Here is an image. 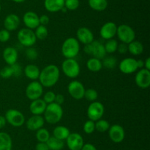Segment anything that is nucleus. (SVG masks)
<instances>
[{"instance_id": "obj_1", "label": "nucleus", "mask_w": 150, "mask_h": 150, "mask_svg": "<svg viewBox=\"0 0 150 150\" xmlns=\"http://www.w3.org/2000/svg\"><path fill=\"white\" fill-rule=\"evenodd\" d=\"M59 69L56 65L51 64L45 66L42 71H40L38 79L42 87L51 88L57 84L59 79Z\"/></svg>"}, {"instance_id": "obj_2", "label": "nucleus", "mask_w": 150, "mask_h": 150, "mask_svg": "<svg viewBox=\"0 0 150 150\" xmlns=\"http://www.w3.org/2000/svg\"><path fill=\"white\" fill-rule=\"evenodd\" d=\"M44 119L51 124H56L61 121L63 116V109L62 105L55 102L48 104L44 111Z\"/></svg>"}, {"instance_id": "obj_3", "label": "nucleus", "mask_w": 150, "mask_h": 150, "mask_svg": "<svg viewBox=\"0 0 150 150\" xmlns=\"http://www.w3.org/2000/svg\"><path fill=\"white\" fill-rule=\"evenodd\" d=\"M80 51V43L76 38H68L63 42L62 54L66 59L75 58Z\"/></svg>"}, {"instance_id": "obj_4", "label": "nucleus", "mask_w": 150, "mask_h": 150, "mask_svg": "<svg viewBox=\"0 0 150 150\" xmlns=\"http://www.w3.org/2000/svg\"><path fill=\"white\" fill-rule=\"evenodd\" d=\"M62 69L66 76L71 79L76 78L80 74V66L75 58L65 59L62 64Z\"/></svg>"}, {"instance_id": "obj_5", "label": "nucleus", "mask_w": 150, "mask_h": 150, "mask_svg": "<svg viewBox=\"0 0 150 150\" xmlns=\"http://www.w3.org/2000/svg\"><path fill=\"white\" fill-rule=\"evenodd\" d=\"M18 40L22 46L30 47L35 45L37 41L35 32L29 28H22L18 31L17 35Z\"/></svg>"}, {"instance_id": "obj_6", "label": "nucleus", "mask_w": 150, "mask_h": 150, "mask_svg": "<svg viewBox=\"0 0 150 150\" xmlns=\"http://www.w3.org/2000/svg\"><path fill=\"white\" fill-rule=\"evenodd\" d=\"M117 35L122 43L130 44L136 38V33L133 28L127 24H121L117 26Z\"/></svg>"}, {"instance_id": "obj_7", "label": "nucleus", "mask_w": 150, "mask_h": 150, "mask_svg": "<svg viewBox=\"0 0 150 150\" xmlns=\"http://www.w3.org/2000/svg\"><path fill=\"white\" fill-rule=\"evenodd\" d=\"M6 121L15 127H19L25 123V116L23 113L16 109H10L5 113Z\"/></svg>"}, {"instance_id": "obj_8", "label": "nucleus", "mask_w": 150, "mask_h": 150, "mask_svg": "<svg viewBox=\"0 0 150 150\" xmlns=\"http://www.w3.org/2000/svg\"><path fill=\"white\" fill-rule=\"evenodd\" d=\"M104 106L101 102L95 101L91 102L87 109V116L89 120L93 121L99 120L104 114Z\"/></svg>"}, {"instance_id": "obj_9", "label": "nucleus", "mask_w": 150, "mask_h": 150, "mask_svg": "<svg viewBox=\"0 0 150 150\" xmlns=\"http://www.w3.org/2000/svg\"><path fill=\"white\" fill-rule=\"evenodd\" d=\"M26 96L31 101L40 98L43 93V87L38 81H32L26 88Z\"/></svg>"}, {"instance_id": "obj_10", "label": "nucleus", "mask_w": 150, "mask_h": 150, "mask_svg": "<svg viewBox=\"0 0 150 150\" xmlns=\"http://www.w3.org/2000/svg\"><path fill=\"white\" fill-rule=\"evenodd\" d=\"M67 91H68L69 94L74 99L80 100L82 99L84 96L86 89L81 82L78 80H74L69 83L67 86Z\"/></svg>"}, {"instance_id": "obj_11", "label": "nucleus", "mask_w": 150, "mask_h": 150, "mask_svg": "<svg viewBox=\"0 0 150 150\" xmlns=\"http://www.w3.org/2000/svg\"><path fill=\"white\" fill-rule=\"evenodd\" d=\"M136 85L142 89H146L150 85V71L142 69L137 72L135 76Z\"/></svg>"}, {"instance_id": "obj_12", "label": "nucleus", "mask_w": 150, "mask_h": 150, "mask_svg": "<svg viewBox=\"0 0 150 150\" xmlns=\"http://www.w3.org/2000/svg\"><path fill=\"white\" fill-rule=\"evenodd\" d=\"M120 71L125 74H130L138 70L137 60L133 57H127L122 60L119 64Z\"/></svg>"}, {"instance_id": "obj_13", "label": "nucleus", "mask_w": 150, "mask_h": 150, "mask_svg": "<svg viewBox=\"0 0 150 150\" xmlns=\"http://www.w3.org/2000/svg\"><path fill=\"white\" fill-rule=\"evenodd\" d=\"M117 26L112 21H108L104 24L100 29V35L104 40H109L117 35Z\"/></svg>"}, {"instance_id": "obj_14", "label": "nucleus", "mask_w": 150, "mask_h": 150, "mask_svg": "<svg viewBox=\"0 0 150 150\" xmlns=\"http://www.w3.org/2000/svg\"><path fill=\"white\" fill-rule=\"evenodd\" d=\"M66 141L70 150H81L84 144L82 136L77 132L70 133Z\"/></svg>"}, {"instance_id": "obj_15", "label": "nucleus", "mask_w": 150, "mask_h": 150, "mask_svg": "<svg viewBox=\"0 0 150 150\" xmlns=\"http://www.w3.org/2000/svg\"><path fill=\"white\" fill-rule=\"evenodd\" d=\"M108 135L113 142L121 143L125 138V130L121 125L114 124L108 129Z\"/></svg>"}, {"instance_id": "obj_16", "label": "nucleus", "mask_w": 150, "mask_h": 150, "mask_svg": "<svg viewBox=\"0 0 150 150\" xmlns=\"http://www.w3.org/2000/svg\"><path fill=\"white\" fill-rule=\"evenodd\" d=\"M76 39L79 41V43L86 45V44H91L94 41L93 32L87 27H80L78 29L76 32Z\"/></svg>"}, {"instance_id": "obj_17", "label": "nucleus", "mask_w": 150, "mask_h": 150, "mask_svg": "<svg viewBox=\"0 0 150 150\" xmlns=\"http://www.w3.org/2000/svg\"><path fill=\"white\" fill-rule=\"evenodd\" d=\"M23 21L26 28L35 29L40 25L39 16L37 13L32 11H28L23 15Z\"/></svg>"}, {"instance_id": "obj_18", "label": "nucleus", "mask_w": 150, "mask_h": 150, "mask_svg": "<svg viewBox=\"0 0 150 150\" xmlns=\"http://www.w3.org/2000/svg\"><path fill=\"white\" fill-rule=\"evenodd\" d=\"M45 124V119L41 115H33L26 122V127L31 131H37L42 128Z\"/></svg>"}, {"instance_id": "obj_19", "label": "nucleus", "mask_w": 150, "mask_h": 150, "mask_svg": "<svg viewBox=\"0 0 150 150\" xmlns=\"http://www.w3.org/2000/svg\"><path fill=\"white\" fill-rule=\"evenodd\" d=\"M104 45L98 41H93L91 43V55L93 57L102 60L106 56Z\"/></svg>"}, {"instance_id": "obj_20", "label": "nucleus", "mask_w": 150, "mask_h": 150, "mask_svg": "<svg viewBox=\"0 0 150 150\" xmlns=\"http://www.w3.org/2000/svg\"><path fill=\"white\" fill-rule=\"evenodd\" d=\"M21 20L20 18L16 14H9L6 16L4 21V26L5 29L8 30L9 32L14 31L18 28L20 25Z\"/></svg>"}, {"instance_id": "obj_21", "label": "nucleus", "mask_w": 150, "mask_h": 150, "mask_svg": "<svg viewBox=\"0 0 150 150\" xmlns=\"http://www.w3.org/2000/svg\"><path fill=\"white\" fill-rule=\"evenodd\" d=\"M3 59L8 66H12L14 63H17L18 54L17 50L13 47H7L3 51Z\"/></svg>"}, {"instance_id": "obj_22", "label": "nucleus", "mask_w": 150, "mask_h": 150, "mask_svg": "<svg viewBox=\"0 0 150 150\" xmlns=\"http://www.w3.org/2000/svg\"><path fill=\"white\" fill-rule=\"evenodd\" d=\"M47 104L42 99H37L33 100L29 105V110L32 115H41L44 113Z\"/></svg>"}, {"instance_id": "obj_23", "label": "nucleus", "mask_w": 150, "mask_h": 150, "mask_svg": "<svg viewBox=\"0 0 150 150\" xmlns=\"http://www.w3.org/2000/svg\"><path fill=\"white\" fill-rule=\"evenodd\" d=\"M44 6L48 12L57 13L64 7V0H45Z\"/></svg>"}, {"instance_id": "obj_24", "label": "nucleus", "mask_w": 150, "mask_h": 150, "mask_svg": "<svg viewBox=\"0 0 150 150\" xmlns=\"http://www.w3.org/2000/svg\"><path fill=\"white\" fill-rule=\"evenodd\" d=\"M23 72H24V74L26 77L35 81L39 78L40 71L38 66H37L36 65L29 64L24 68Z\"/></svg>"}, {"instance_id": "obj_25", "label": "nucleus", "mask_w": 150, "mask_h": 150, "mask_svg": "<svg viewBox=\"0 0 150 150\" xmlns=\"http://www.w3.org/2000/svg\"><path fill=\"white\" fill-rule=\"evenodd\" d=\"M13 143L11 137L4 132H0V150H11Z\"/></svg>"}, {"instance_id": "obj_26", "label": "nucleus", "mask_w": 150, "mask_h": 150, "mask_svg": "<svg viewBox=\"0 0 150 150\" xmlns=\"http://www.w3.org/2000/svg\"><path fill=\"white\" fill-rule=\"evenodd\" d=\"M127 48H128L129 52L135 56L140 55L144 51L143 44L140 41H135V40L127 44Z\"/></svg>"}, {"instance_id": "obj_27", "label": "nucleus", "mask_w": 150, "mask_h": 150, "mask_svg": "<svg viewBox=\"0 0 150 150\" xmlns=\"http://www.w3.org/2000/svg\"><path fill=\"white\" fill-rule=\"evenodd\" d=\"M70 133V130L67 126L61 125V126H57V127L54 128L53 131V136L63 141V140L67 139Z\"/></svg>"}, {"instance_id": "obj_28", "label": "nucleus", "mask_w": 150, "mask_h": 150, "mask_svg": "<svg viewBox=\"0 0 150 150\" xmlns=\"http://www.w3.org/2000/svg\"><path fill=\"white\" fill-rule=\"evenodd\" d=\"M86 67L90 71L98 72L102 69L103 64L101 60H99L95 57H92L89 59L86 63Z\"/></svg>"}, {"instance_id": "obj_29", "label": "nucleus", "mask_w": 150, "mask_h": 150, "mask_svg": "<svg viewBox=\"0 0 150 150\" xmlns=\"http://www.w3.org/2000/svg\"><path fill=\"white\" fill-rule=\"evenodd\" d=\"M88 3L89 7L96 11H103L108 7L107 0H89Z\"/></svg>"}, {"instance_id": "obj_30", "label": "nucleus", "mask_w": 150, "mask_h": 150, "mask_svg": "<svg viewBox=\"0 0 150 150\" xmlns=\"http://www.w3.org/2000/svg\"><path fill=\"white\" fill-rule=\"evenodd\" d=\"M49 150H61L64 147V142L55 137H50L46 142Z\"/></svg>"}, {"instance_id": "obj_31", "label": "nucleus", "mask_w": 150, "mask_h": 150, "mask_svg": "<svg viewBox=\"0 0 150 150\" xmlns=\"http://www.w3.org/2000/svg\"><path fill=\"white\" fill-rule=\"evenodd\" d=\"M35 36H36L37 40H45L47 38L48 35V29L46 28V26H43V25L40 24L38 27L35 29Z\"/></svg>"}, {"instance_id": "obj_32", "label": "nucleus", "mask_w": 150, "mask_h": 150, "mask_svg": "<svg viewBox=\"0 0 150 150\" xmlns=\"http://www.w3.org/2000/svg\"><path fill=\"white\" fill-rule=\"evenodd\" d=\"M117 46H118V42L114 38L107 40L106 43L104 44L105 51L108 54H113L115 51H117Z\"/></svg>"}, {"instance_id": "obj_33", "label": "nucleus", "mask_w": 150, "mask_h": 150, "mask_svg": "<svg viewBox=\"0 0 150 150\" xmlns=\"http://www.w3.org/2000/svg\"><path fill=\"white\" fill-rule=\"evenodd\" d=\"M50 133L48 131V129L45 128H40L38 130H37L36 132V138L39 142L46 143L48 138H50Z\"/></svg>"}, {"instance_id": "obj_34", "label": "nucleus", "mask_w": 150, "mask_h": 150, "mask_svg": "<svg viewBox=\"0 0 150 150\" xmlns=\"http://www.w3.org/2000/svg\"><path fill=\"white\" fill-rule=\"evenodd\" d=\"M95 129L100 132H104L108 130L110 127L109 122L105 119H99V120L95 121Z\"/></svg>"}, {"instance_id": "obj_35", "label": "nucleus", "mask_w": 150, "mask_h": 150, "mask_svg": "<svg viewBox=\"0 0 150 150\" xmlns=\"http://www.w3.org/2000/svg\"><path fill=\"white\" fill-rule=\"evenodd\" d=\"M117 63V59L113 56L105 57L103 58V61L102 62L103 66L108 69H113L116 67Z\"/></svg>"}, {"instance_id": "obj_36", "label": "nucleus", "mask_w": 150, "mask_h": 150, "mask_svg": "<svg viewBox=\"0 0 150 150\" xmlns=\"http://www.w3.org/2000/svg\"><path fill=\"white\" fill-rule=\"evenodd\" d=\"M83 97L86 98L88 101H91V102L96 101L98 97V91L96 90L93 89V88H89V89L85 91L84 96Z\"/></svg>"}, {"instance_id": "obj_37", "label": "nucleus", "mask_w": 150, "mask_h": 150, "mask_svg": "<svg viewBox=\"0 0 150 150\" xmlns=\"http://www.w3.org/2000/svg\"><path fill=\"white\" fill-rule=\"evenodd\" d=\"M79 0H64V7L69 10H76L79 7Z\"/></svg>"}, {"instance_id": "obj_38", "label": "nucleus", "mask_w": 150, "mask_h": 150, "mask_svg": "<svg viewBox=\"0 0 150 150\" xmlns=\"http://www.w3.org/2000/svg\"><path fill=\"white\" fill-rule=\"evenodd\" d=\"M83 132L86 134H92L95 130V121L92 120L86 121L84 123L83 126Z\"/></svg>"}, {"instance_id": "obj_39", "label": "nucleus", "mask_w": 150, "mask_h": 150, "mask_svg": "<svg viewBox=\"0 0 150 150\" xmlns=\"http://www.w3.org/2000/svg\"><path fill=\"white\" fill-rule=\"evenodd\" d=\"M26 56L29 60H35L38 58V52L36 49L34 47H27V49L26 50Z\"/></svg>"}, {"instance_id": "obj_40", "label": "nucleus", "mask_w": 150, "mask_h": 150, "mask_svg": "<svg viewBox=\"0 0 150 150\" xmlns=\"http://www.w3.org/2000/svg\"><path fill=\"white\" fill-rule=\"evenodd\" d=\"M0 76L3 79H8L13 76V71L11 66H5L0 70Z\"/></svg>"}, {"instance_id": "obj_41", "label": "nucleus", "mask_w": 150, "mask_h": 150, "mask_svg": "<svg viewBox=\"0 0 150 150\" xmlns=\"http://www.w3.org/2000/svg\"><path fill=\"white\" fill-rule=\"evenodd\" d=\"M55 96V93L53 92V91H48V92H46L44 94L43 99H42L44 100V101H45L47 104H51V103L54 102Z\"/></svg>"}, {"instance_id": "obj_42", "label": "nucleus", "mask_w": 150, "mask_h": 150, "mask_svg": "<svg viewBox=\"0 0 150 150\" xmlns=\"http://www.w3.org/2000/svg\"><path fill=\"white\" fill-rule=\"evenodd\" d=\"M10 33L7 29H1L0 30V42L5 43L10 40Z\"/></svg>"}, {"instance_id": "obj_43", "label": "nucleus", "mask_w": 150, "mask_h": 150, "mask_svg": "<svg viewBox=\"0 0 150 150\" xmlns=\"http://www.w3.org/2000/svg\"><path fill=\"white\" fill-rule=\"evenodd\" d=\"M11 69L13 71V76H19L22 73V69L21 67V66L19 64H18L17 63H14L13 65H12Z\"/></svg>"}, {"instance_id": "obj_44", "label": "nucleus", "mask_w": 150, "mask_h": 150, "mask_svg": "<svg viewBox=\"0 0 150 150\" xmlns=\"http://www.w3.org/2000/svg\"><path fill=\"white\" fill-rule=\"evenodd\" d=\"M117 51H118L120 54H125L127 51H128L127 44H125V43L118 44V46H117Z\"/></svg>"}, {"instance_id": "obj_45", "label": "nucleus", "mask_w": 150, "mask_h": 150, "mask_svg": "<svg viewBox=\"0 0 150 150\" xmlns=\"http://www.w3.org/2000/svg\"><path fill=\"white\" fill-rule=\"evenodd\" d=\"M40 24L43 25V26H46L50 21V19L47 15H42L39 17Z\"/></svg>"}, {"instance_id": "obj_46", "label": "nucleus", "mask_w": 150, "mask_h": 150, "mask_svg": "<svg viewBox=\"0 0 150 150\" xmlns=\"http://www.w3.org/2000/svg\"><path fill=\"white\" fill-rule=\"evenodd\" d=\"M64 97L62 94H56L55 99H54V102L57 103V104H59V105H62V104L64 103Z\"/></svg>"}, {"instance_id": "obj_47", "label": "nucleus", "mask_w": 150, "mask_h": 150, "mask_svg": "<svg viewBox=\"0 0 150 150\" xmlns=\"http://www.w3.org/2000/svg\"><path fill=\"white\" fill-rule=\"evenodd\" d=\"M35 149L36 150H49L48 145L46 143L39 142L35 146Z\"/></svg>"}, {"instance_id": "obj_48", "label": "nucleus", "mask_w": 150, "mask_h": 150, "mask_svg": "<svg viewBox=\"0 0 150 150\" xmlns=\"http://www.w3.org/2000/svg\"><path fill=\"white\" fill-rule=\"evenodd\" d=\"M81 150H97L96 147L92 144H83V147Z\"/></svg>"}, {"instance_id": "obj_49", "label": "nucleus", "mask_w": 150, "mask_h": 150, "mask_svg": "<svg viewBox=\"0 0 150 150\" xmlns=\"http://www.w3.org/2000/svg\"><path fill=\"white\" fill-rule=\"evenodd\" d=\"M7 124V121L4 116H0V129H2L3 127H4Z\"/></svg>"}, {"instance_id": "obj_50", "label": "nucleus", "mask_w": 150, "mask_h": 150, "mask_svg": "<svg viewBox=\"0 0 150 150\" xmlns=\"http://www.w3.org/2000/svg\"><path fill=\"white\" fill-rule=\"evenodd\" d=\"M144 69H146V70L150 71V58L147 57V58L144 61Z\"/></svg>"}, {"instance_id": "obj_51", "label": "nucleus", "mask_w": 150, "mask_h": 150, "mask_svg": "<svg viewBox=\"0 0 150 150\" xmlns=\"http://www.w3.org/2000/svg\"><path fill=\"white\" fill-rule=\"evenodd\" d=\"M137 66L138 69H144V61L142 60H137Z\"/></svg>"}, {"instance_id": "obj_52", "label": "nucleus", "mask_w": 150, "mask_h": 150, "mask_svg": "<svg viewBox=\"0 0 150 150\" xmlns=\"http://www.w3.org/2000/svg\"><path fill=\"white\" fill-rule=\"evenodd\" d=\"M12 1H15V2L16 3H21V2H23V1H25L26 0H12Z\"/></svg>"}, {"instance_id": "obj_53", "label": "nucleus", "mask_w": 150, "mask_h": 150, "mask_svg": "<svg viewBox=\"0 0 150 150\" xmlns=\"http://www.w3.org/2000/svg\"><path fill=\"white\" fill-rule=\"evenodd\" d=\"M1 4H0V12H1Z\"/></svg>"}]
</instances>
